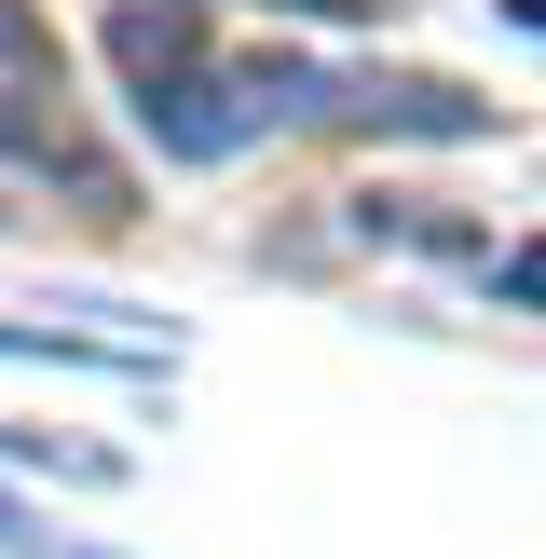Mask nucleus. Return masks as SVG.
<instances>
[{
    "mask_svg": "<svg viewBox=\"0 0 546 559\" xmlns=\"http://www.w3.org/2000/svg\"><path fill=\"white\" fill-rule=\"evenodd\" d=\"M519 27H533V41H546V0H519Z\"/></svg>",
    "mask_w": 546,
    "mask_h": 559,
    "instance_id": "obj_7",
    "label": "nucleus"
},
{
    "mask_svg": "<svg viewBox=\"0 0 546 559\" xmlns=\"http://www.w3.org/2000/svg\"><path fill=\"white\" fill-rule=\"evenodd\" d=\"M0 55H27V69H55V27L27 14V0H0Z\"/></svg>",
    "mask_w": 546,
    "mask_h": 559,
    "instance_id": "obj_5",
    "label": "nucleus"
},
{
    "mask_svg": "<svg viewBox=\"0 0 546 559\" xmlns=\"http://www.w3.org/2000/svg\"><path fill=\"white\" fill-rule=\"evenodd\" d=\"M491 300H506V314H546V246H506V260H491Z\"/></svg>",
    "mask_w": 546,
    "mask_h": 559,
    "instance_id": "obj_4",
    "label": "nucleus"
},
{
    "mask_svg": "<svg viewBox=\"0 0 546 559\" xmlns=\"http://www.w3.org/2000/svg\"><path fill=\"white\" fill-rule=\"evenodd\" d=\"M0 151H14L27 178H69V205H82V218H136V178L69 123V109H41V82H0Z\"/></svg>",
    "mask_w": 546,
    "mask_h": 559,
    "instance_id": "obj_1",
    "label": "nucleus"
},
{
    "mask_svg": "<svg viewBox=\"0 0 546 559\" xmlns=\"http://www.w3.org/2000/svg\"><path fill=\"white\" fill-rule=\"evenodd\" d=\"M328 123H355V136H478L491 109L478 96H451V82H328Z\"/></svg>",
    "mask_w": 546,
    "mask_h": 559,
    "instance_id": "obj_2",
    "label": "nucleus"
},
{
    "mask_svg": "<svg viewBox=\"0 0 546 559\" xmlns=\"http://www.w3.org/2000/svg\"><path fill=\"white\" fill-rule=\"evenodd\" d=\"M55 559H96V546H55Z\"/></svg>",
    "mask_w": 546,
    "mask_h": 559,
    "instance_id": "obj_8",
    "label": "nucleus"
},
{
    "mask_svg": "<svg viewBox=\"0 0 546 559\" xmlns=\"http://www.w3.org/2000/svg\"><path fill=\"white\" fill-rule=\"evenodd\" d=\"M0 355H41V369H151L136 342H69V328H14V314H0Z\"/></svg>",
    "mask_w": 546,
    "mask_h": 559,
    "instance_id": "obj_3",
    "label": "nucleus"
},
{
    "mask_svg": "<svg viewBox=\"0 0 546 559\" xmlns=\"http://www.w3.org/2000/svg\"><path fill=\"white\" fill-rule=\"evenodd\" d=\"M260 14H369V0H260Z\"/></svg>",
    "mask_w": 546,
    "mask_h": 559,
    "instance_id": "obj_6",
    "label": "nucleus"
},
{
    "mask_svg": "<svg viewBox=\"0 0 546 559\" xmlns=\"http://www.w3.org/2000/svg\"><path fill=\"white\" fill-rule=\"evenodd\" d=\"M0 533H14V506H0Z\"/></svg>",
    "mask_w": 546,
    "mask_h": 559,
    "instance_id": "obj_9",
    "label": "nucleus"
}]
</instances>
